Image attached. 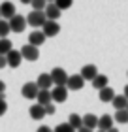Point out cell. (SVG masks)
<instances>
[{"mask_svg": "<svg viewBox=\"0 0 128 132\" xmlns=\"http://www.w3.org/2000/svg\"><path fill=\"white\" fill-rule=\"evenodd\" d=\"M45 21H47V15H45L44 10H32L27 15V23L30 27H34V28H41L45 25Z\"/></svg>", "mask_w": 128, "mask_h": 132, "instance_id": "cell-1", "label": "cell"}, {"mask_svg": "<svg viewBox=\"0 0 128 132\" xmlns=\"http://www.w3.org/2000/svg\"><path fill=\"white\" fill-rule=\"evenodd\" d=\"M68 87L66 85H55L51 89V96H53V102L55 104H62V102L68 100Z\"/></svg>", "mask_w": 128, "mask_h": 132, "instance_id": "cell-2", "label": "cell"}, {"mask_svg": "<svg viewBox=\"0 0 128 132\" xmlns=\"http://www.w3.org/2000/svg\"><path fill=\"white\" fill-rule=\"evenodd\" d=\"M21 55H23V59H25V61L34 62V61H38V59H40V51H38V47H36V45L27 44V45L21 47Z\"/></svg>", "mask_w": 128, "mask_h": 132, "instance_id": "cell-3", "label": "cell"}, {"mask_svg": "<svg viewBox=\"0 0 128 132\" xmlns=\"http://www.w3.org/2000/svg\"><path fill=\"white\" fill-rule=\"evenodd\" d=\"M27 25H28V23H27V17H23V15H17V13H15V15L10 19V28H11V32H17V34H19V32H23V30L27 28Z\"/></svg>", "mask_w": 128, "mask_h": 132, "instance_id": "cell-4", "label": "cell"}, {"mask_svg": "<svg viewBox=\"0 0 128 132\" xmlns=\"http://www.w3.org/2000/svg\"><path fill=\"white\" fill-rule=\"evenodd\" d=\"M51 79H53V83L55 85H66L68 83V74H66V70H62V68H53L51 72Z\"/></svg>", "mask_w": 128, "mask_h": 132, "instance_id": "cell-5", "label": "cell"}, {"mask_svg": "<svg viewBox=\"0 0 128 132\" xmlns=\"http://www.w3.org/2000/svg\"><path fill=\"white\" fill-rule=\"evenodd\" d=\"M85 85V79L81 74H74L68 77V83H66V87H68V91H81Z\"/></svg>", "mask_w": 128, "mask_h": 132, "instance_id": "cell-6", "label": "cell"}, {"mask_svg": "<svg viewBox=\"0 0 128 132\" xmlns=\"http://www.w3.org/2000/svg\"><path fill=\"white\" fill-rule=\"evenodd\" d=\"M38 93H40V87L36 85V83H25L23 89H21V94L27 100H34L36 96H38Z\"/></svg>", "mask_w": 128, "mask_h": 132, "instance_id": "cell-7", "label": "cell"}, {"mask_svg": "<svg viewBox=\"0 0 128 132\" xmlns=\"http://www.w3.org/2000/svg\"><path fill=\"white\" fill-rule=\"evenodd\" d=\"M41 30H44V34L47 36V38H53V36H57L60 32V25L57 21H49V19H47L45 25L41 27Z\"/></svg>", "mask_w": 128, "mask_h": 132, "instance_id": "cell-8", "label": "cell"}, {"mask_svg": "<svg viewBox=\"0 0 128 132\" xmlns=\"http://www.w3.org/2000/svg\"><path fill=\"white\" fill-rule=\"evenodd\" d=\"M44 11H45V15H47V19H49V21H58L60 13H62V10H60L55 2H49V4L45 6Z\"/></svg>", "mask_w": 128, "mask_h": 132, "instance_id": "cell-9", "label": "cell"}, {"mask_svg": "<svg viewBox=\"0 0 128 132\" xmlns=\"http://www.w3.org/2000/svg\"><path fill=\"white\" fill-rule=\"evenodd\" d=\"M0 15H2V19H6V21H10L11 17L15 15V6H13V2H2L0 4Z\"/></svg>", "mask_w": 128, "mask_h": 132, "instance_id": "cell-10", "label": "cell"}, {"mask_svg": "<svg viewBox=\"0 0 128 132\" xmlns=\"http://www.w3.org/2000/svg\"><path fill=\"white\" fill-rule=\"evenodd\" d=\"M6 61H8V66H11V68H19V66H21V61H23L21 51L11 49L8 55H6Z\"/></svg>", "mask_w": 128, "mask_h": 132, "instance_id": "cell-11", "label": "cell"}, {"mask_svg": "<svg viewBox=\"0 0 128 132\" xmlns=\"http://www.w3.org/2000/svg\"><path fill=\"white\" fill-rule=\"evenodd\" d=\"M47 40V36L44 34V30H32L28 36V44H32L36 47H40V45H44V42Z\"/></svg>", "mask_w": 128, "mask_h": 132, "instance_id": "cell-12", "label": "cell"}, {"mask_svg": "<svg viewBox=\"0 0 128 132\" xmlns=\"http://www.w3.org/2000/svg\"><path fill=\"white\" fill-rule=\"evenodd\" d=\"M81 76L85 81H92L96 76H98V68H96L94 64H85L81 68Z\"/></svg>", "mask_w": 128, "mask_h": 132, "instance_id": "cell-13", "label": "cell"}, {"mask_svg": "<svg viewBox=\"0 0 128 132\" xmlns=\"http://www.w3.org/2000/svg\"><path fill=\"white\" fill-rule=\"evenodd\" d=\"M30 117L34 119V121H41L47 113H45V106H41V104H34V106H30Z\"/></svg>", "mask_w": 128, "mask_h": 132, "instance_id": "cell-14", "label": "cell"}, {"mask_svg": "<svg viewBox=\"0 0 128 132\" xmlns=\"http://www.w3.org/2000/svg\"><path fill=\"white\" fill-rule=\"evenodd\" d=\"M36 85L40 89H47V91H51V87L55 85L53 79H51V74H40L38 79H36Z\"/></svg>", "mask_w": 128, "mask_h": 132, "instance_id": "cell-15", "label": "cell"}, {"mask_svg": "<svg viewBox=\"0 0 128 132\" xmlns=\"http://www.w3.org/2000/svg\"><path fill=\"white\" fill-rule=\"evenodd\" d=\"M36 100H38V104L41 106H47L53 102V96H51V91H47V89H40L38 96H36Z\"/></svg>", "mask_w": 128, "mask_h": 132, "instance_id": "cell-16", "label": "cell"}, {"mask_svg": "<svg viewBox=\"0 0 128 132\" xmlns=\"http://www.w3.org/2000/svg\"><path fill=\"white\" fill-rule=\"evenodd\" d=\"M113 123H115V119L111 117V115H102V117H98V128L100 130H109L113 127Z\"/></svg>", "mask_w": 128, "mask_h": 132, "instance_id": "cell-17", "label": "cell"}, {"mask_svg": "<svg viewBox=\"0 0 128 132\" xmlns=\"http://www.w3.org/2000/svg\"><path fill=\"white\" fill-rule=\"evenodd\" d=\"M111 104H113V108H115V111H117V110H126L128 98L124 96V94H115V98L111 100Z\"/></svg>", "mask_w": 128, "mask_h": 132, "instance_id": "cell-18", "label": "cell"}, {"mask_svg": "<svg viewBox=\"0 0 128 132\" xmlns=\"http://www.w3.org/2000/svg\"><path fill=\"white\" fill-rule=\"evenodd\" d=\"M98 98H100V102H111L115 98V91L111 87H104V89H100Z\"/></svg>", "mask_w": 128, "mask_h": 132, "instance_id": "cell-19", "label": "cell"}, {"mask_svg": "<svg viewBox=\"0 0 128 132\" xmlns=\"http://www.w3.org/2000/svg\"><path fill=\"white\" fill-rule=\"evenodd\" d=\"M83 127L94 130L96 127H98V117H96L94 113H87V115H83Z\"/></svg>", "mask_w": 128, "mask_h": 132, "instance_id": "cell-20", "label": "cell"}, {"mask_svg": "<svg viewBox=\"0 0 128 132\" xmlns=\"http://www.w3.org/2000/svg\"><path fill=\"white\" fill-rule=\"evenodd\" d=\"M107 81H109V79H107V76H104V74H98V76H96L94 79H92V87L100 91V89L107 87Z\"/></svg>", "mask_w": 128, "mask_h": 132, "instance_id": "cell-21", "label": "cell"}, {"mask_svg": "<svg viewBox=\"0 0 128 132\" xmlns=\"http://www.w3.org/2000/svg\"><path fill=\"white\" fill-rule=\"evenodd\" d=\"M68 123H70L75 130H79V128L83 127V117H81V115H77V113H72V115L68 117Z\"/></svg>", "mask_w": 128, "mask_h": 132, "instance_id": "cell-22", "label": "cell"}, {"mask_svg": "<svg viewBox=\"0 0 128 132\" xmlns=\"http://www.w3.org/2000/svg\"><path fill=\"white\" fill-rule=\"evenodd\" d=\"M113 119H115L119 125H126V123H128V110H117Z\"/></svg>", "mask_w": 128, "mask_h": 132, "instance_id": "cell-23", "label": "cell"}, {"mask_svg": "<svg viewBox=\"0 0 128 132\" xmlns=\"http://www.w3.org/2000/svg\"><path fill=\"white\" fill-rule=\"evenodd\" d=\"M11 49H13L11 42H10L8 38H0V55H8Z\"/></svg>", "mask_w": 128, "mask_h": 132, "instance_id": "cell-24", "label": "cell"}, {"mask_svg": "<svg viewBox=\"0 0 128 132\" xmlns=\"http://www.w3.org/2000/svg\"><path fill=\"white\" fill-rule=\"evenodd\" d=\"M11 32V28H10V21H6V19H0V38H6Z\"/></svg>", "mask_w": 128, "mask_h": 132, "instance_id": "cell-25", "label": "cell"}, {"mask_svg": "<svg viewBox=\"0 0 128 132\" xmlns=\"http://www.w3.org/2000/svg\"><path fill=\"white\" fill-rule=\"evenodd\" d=\"M53 132H75V128L72 127L70 123H60V125H57V127L53 128Z\"/></svg>", "mask_w": 128, "mask_h": 132, "instance_id": "cell-26", "label": "cell"}, {"mask_svg": "<svg viewBox=\"0 0 128 132\" xmlns=\"http://www.w3.org/2000/svg\"><path fill=\"white\" fill-rule=\"evenodd\" d=\"M55 4L58 6L60 10H68V8H72V4H74V0H55Z\"/></svg>", "mask_w": 128, "mask_h": 132, "instance_id": "cell-27", "label": "cell"}, {"mask_svg": "<svg viewBox=\"0 0 128 132\" xmlns=\"http://www.w3.org/2000/svg\"><path fill=\"white\" fill-rule=\"evenodd\" d=\"M30 6H32L34 10H45L47 0H32V2H30Z\"/></svg>", "mask_w": 128, "mask_h": 132, "instance_id": "cell-28", "label": "cell"}, {"mask_svg": "<svg viewBox=\"0 0 128 132\" xmlns=\"http://www.w3.org/2000/svg\"><path fill=\"white\" fill-rule=\"evenodd\" d=\"M8 111V104H6V98H4V93H0V117Z\"/></svg>", "mask_w": 128, "mask_h": 132, "instance_id": "cell-29", "label": "cell"}, {"mask_svg": "<svg viewBox=\"0 0 128 132\" xmlns=\"http://www.w3.org/2000/svg\"><path fill=\"white\" fill-rule=\"evenodd\" d=\"M45 113H47V115H53V113H55V102H51V104L45 106Z\"/></svg>", "mask_w": 128, "mask_h": 132, "instance_id": "cell-30", "label": "cell"}, {"mask_svg": "<svg viewBox=\"0 0 128 132\" xmlns=\"http://www.w3.org/2000/svg\"><path fill=\"white\" fill-rule=\"evenodd\" d=\"M8 66V61H6V55H0V68Z\"/></svg>", "mask_w": 128, "mask_h": 132, "instance_id": "cell-31", "label": "cell"}, {"mask_svg": "<svg viewBox=\"0 0 128 132\" xmlns=\"http://www.w3.org/2000/svg\"><path fill=\"white\" fill-rule=\"evenodd\" d=\"M36 132H53V128H49V127H40Z\"/></svg>", "mask_w": 128, "mask_h": 132, "instance_id": "cell-32", "label": "cell"}, {"mask_svg": "<svg viewBox=\"0 0 128 132\" xmlns=\"http://www.w3.org/2000/svg\"><path fill=\"white\" fill-rule=\"evenodd\" d=\"M77 132H92V128H87V127H81Z\"/></svg>", "mask_w": 128, "mask_h": 132, "instance_id": "cell-33", "label": "cell"}, {"mask_svg": "<svg viewBox=\"0 0 128 132\" xmlns=\"http://www.w3.org/2000/svg\"><path fill=\"white\" fill-rule=\"evenodd\" d=\"M4 91H6V83L0 81V93H4Z\"/></svg>", "mask_w": 128, "mask_h": 132, "instance_id": "cell-34", "label": "cell"}, {"mask_svg": "<svg viewBox=\"0 0 128 132\" xmlns=\"http://www.w3.org/2000/svg\"><path fill=\"white\" fill-rule=\"evenodd\" d=\"M107 132H119V130H117V127H111V128H109Z\"/></svg>", "mask_w": 128, "mask_h": 132, "instance_id": "cell-35", "label": "cell"}, {"mask_svg": "<svg viewBox=\"0 0 128 132\" xmlns=\"http://www.w3.org/2000/svg\"><path fill=\"white\" fill-rule=\"evenodd\" d=\"M123 94H124V96H126V98H128V85H126V87H124V93H123Z\"/></svg>", "mask_w": 128, "mask_h": 132, "instance_id": "cell-36", "label": "cell"}, {"mask_svg": "<svg viewBox=\"0 0 128 132\" xmlns=\"http://www.w3.org/2000/svg\"><path fill=\"white\" fill-rule=\"evenodd\" d=\"M19 2H21V4H30L32 0H19Z\"/></svg>", "mask_w": 128, "mask_h": 132, "instance_id": "cell-37", "label": "cell"}, {"mask_svg": "<svg viewBox=\"0 0 128 132\" xmlns=\"http://www.w3.org/2000/svg\"><path fill=\"white\" fill-rule=\"evenodd\" d=\"M49 2H55V0H47V4H49Z\"/></svg>", "mask_w": 128, "mask_h": 132, "instance_id": "cell-38", "label": "cell"}, {"mask_svg": "<svg viewBox=\"0 0 128 132\" xmlns=\"http://www.w3.org/2000/svg\"><path fill=\"white\" fill-rule=\"evenodd\" d=\"M98 132H106V130H98Z\"/></svg>", "mask_w": 128, "mask_h": 132, "instance_id": "cell-39", "label": "cell"}, {"mask_svg": "<svg viewBox=\"0 0 128 132\" xmlns=\"http://www.w3.org/2000/svg\"><path fill=\"white\" fill-rule=\"evenodd\" d=\"M0 19H2V15H0Z\"/></svg>", "mask_w": 128, "mask_h": 132, "instance_id": "cell-40", "label": "cell"}, {"mask_svg": "<svg viewBox=\"0 0 128 132\" xmlns=\"http://www.w3.org/2000/svg\"><path fill=\"white\" fill-rule=\"evenodd\" d=\"M126 110H128V106H126Z\"/></svg>", "mask_w": 128, "mask_h": 132, "instance_id": "cell-41", "label": "cell"}, {"mask_svg": "<svg viewBox=\"0 0 128 132\" xmlns=\"http://www.w3.org/2000/svg\"><path fill=\"white\" fill-rule=\"evenodd\" d=\"M126 76H128V72H126Z\"/></svg>", "mask_w": 128, "mask_h": 132, "instance_id": "cell-42", "label": "cell"}]
</instances>
